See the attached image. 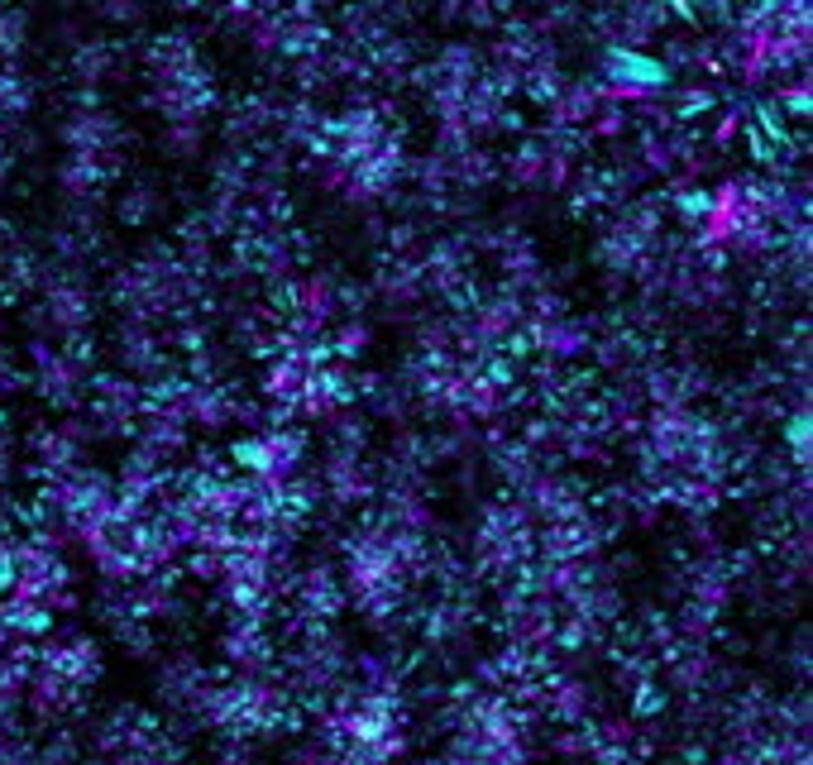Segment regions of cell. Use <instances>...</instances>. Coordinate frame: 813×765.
<instances>
[{"instance_id": "cell-1", "label": "cell", "mask_w": 813, "mask_h": 765, "mask_svg": "<svg viewBox=\"0 0 813 765\" xmlns=\"http://www.w3.org/2000/svg\"><path fill=\"white\" fill-rule=\"evenodd\" d=\"M608 72H613V82L637 87V91H651V87L670 82V67L660 63V58H651V53H637V48H613L608 53Z\"/></svg>"}, {"instance_id": "cell-2", "label": "cell", "mask_w": 813, "mask_h": 765, "mask_svg": "<svg viewBox=\"0 0 813 765\" xmlns=\"http://www.w3.org/2000/svg\"><path fill=\"white\" fill-rule=\"evenodd\" d=\"M670 5H675V10H694L699 0H670Z\"/></svg>"}]
</instances>
